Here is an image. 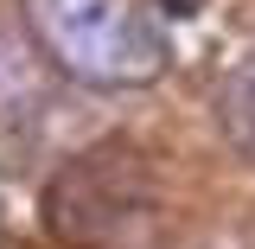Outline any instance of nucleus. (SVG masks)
<instances>
[{"instance_id": "nucleus-1", "label": "nucleus", "mask_w": 255, "mask_h": 249, "mask_svg": "<svg viewBox=\"0 0 255 249\" xmlns=\"http://www.w3.org/2000/svg\"><path fill=\"white\" fill-rule=\"evenodd\" d=\"M26 19H32V38L70 77H83L96 90L147 83L166 64L159 32L128 0H26Z\"/></svg>"}, {"instance_id": "nucleus-2", "label": "nucleus", "mask_w": 255, "mask_h": 249, "mask_svg": "<svg viewBox=\"0 0 255 249\" xmlns=\"http://www.w3.org/2000/svg\"><path fill=\"white\" fill-rule=\"evenodd\" d=\"M230 128H236V134L255 147V70L236 83V96H230Z\"/></svg>"}]
</instances>
